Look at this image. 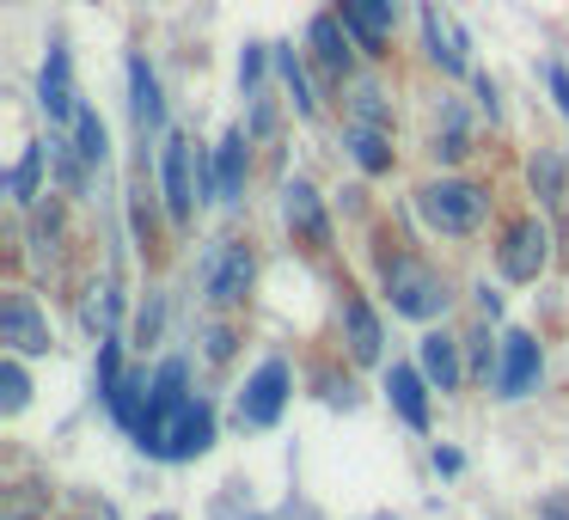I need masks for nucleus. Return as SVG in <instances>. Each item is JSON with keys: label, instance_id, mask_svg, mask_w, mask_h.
<instances>
[{"label": "nucleus", "instance_id": "nucleus-5", "mask_svg": "<svg viewBox=\"0 0 569 520\" xmlns=\"http://www.w3.org/2000/svg\"><path fill=\"white\" fill-rule=\"evenodd\" d=\"M496 258H502V276H508V282H539L545 258H551V227L532 221V214H527V221H515Z\"/></svg>", "mask_w": 569, "mask_h": 520}, {"label": "nucleus", "instance_id": "nucleus-24", "mask_svg": "<svg viewBox=\"0 0 569 520\" xmlns=\"http://www.w3.org/2000/svg\"><path fill=\"white\" fill-rule=\"evenodd\" d=\"M26 398H31V380H26V368H19V356H7L0 361V410L13 417V410H26Z\"/></svg>", "mask_w": 569, "mask_h": 520}, {"label": "nucleus", "instance_id": "nucleus-13", "mask_svg": "<svg viewBox=\"0 0 569 520\" xmlns=\"http://www.w3.org/2000/svg\"><path fill=\"white\" fill-rule=\"evenodd\" d=\"M349 19H337V13H319L312 19V31H307V43H312V56H319V68L331 80H343L349 74Z\"/></svg>", "mask_w": 569, "mask_h": 520}, {"label": "nucleus", "instance_id": "nucleus-9", "mask_svg": "<svg viewBox=\"0 0 569 520\" xmlns=\"http://www.w3.org/2000/svg\"><path fill=\"white\" fill-rule=\"evenodd\" d=\"M282 221H288V233L307 239V246H331V221H325V209H319V190L300 184V178L282 190Z\"/></svg>", "mask_w": 569, "mask_h": 520}, {"label": "nucleus", "instance_id": "nucleus-16", "mask_svg": "<svg viewBox=\"0 0 569 520\" xmlns=\"http://www.w3.org/2000/svg\"><path fill=\"white\" fill-rule=\"evenodd\" d=\"M214 197L221 202L246 197V129H233V136L214 148Z\"/></svg>", "mask_w": 569, "mask_h": 520}, {"label": "nucleus", "instance_id": "nucleus-11", "mask_svg": "<svg viewBox=\"0 0 569 520\" xmlns=\"http://www.w3.org/2000/svg\"><path fill=\"white\" fill-rule=\"evenodd\" d=\"M190 166H197V153H190L184 136L166 141V209H172V221H190V209H197V184H190Z\"/></svg>", "mask_w": 569, "mask_h": 520}, {"label": "nucleus", "instance_id": "nucleus-17", "mask_svg": "<svg viewBox=\"0 0 569 520\" xmlns=\"http://www.w3.org/2000/svg\"><path fill=\"white\" fill-rule=\"evenodd\" d=\"M129 104H136V123H141V136L166 123V104H160V80H153V68L141 62V56H136V62H129Z\"/></svg>", "mask_w": 569, "mask_h": 520}, {"label": "nucleus", "instance_id": "nucleus-1", "mask_svg": "<svg viewBox=\"0 0 569 520\" xmlns=\"http://www.w3.org/2000/svg\"><path fill=\"white\" fill-rule=\"evenodd\" d=\"M136 434H141V447L160 453V459H197V453H209V441H214V410L202 404L197 392L178 398V404H148V417H141Z\"/></svg>", "mask_w": 569, "mask_h": 520}, {"label": "nucleus", "instance_id": "nucleus-20", "mask_svg": "<svg viewBox=\"0 0 569 520\" xmlns=\"http://www.w3.org/2000/svg\"><path fill=\"white\" fill-rule=\"evenodd\" d=\"M422 373H429L441 392H453V386H459V343H453V337H441V331L422 337Z\"/></svg>", "mask_w": 569, "mask_h": 520}, {"label": "nucleus", "instance_id": "nucleus-22", "mask_svg": "<svg viewBox=\"0 0 569 520\" xmlns=\"http://www.w3.org/2000/svg\"><path fill=\"white\" fill-rule=\"evenodd\" d=\"M349 123H361V129H392V104H386V92L373 87V80H356V87H349Z\"/></svg>", "mask_w": 569, "mask_h": 520}, {"label": "nucleus", "instance_id": "nucleus-6", "mask_svg": "<svg viewBox=\"0 0 569 520\" xmlns=\"http://www.w3.org/2000/svg\"><path fill=\"white\" fill-rule=\"evenodd\" d=\"M282 404H288V368L282 361H263L258 373L246 380V392H239V429H270L276 417H282Z\"/></svg>", "mask_w": 569, "mask_h": 520}, {"label": "nucleus", "instance_id": "nucleus-21", "mask_svg": "<svg viewBox=\"0 0 569 520\" xmlns=\"http://www.w3.org/2000/svg\"><path fill=\"white\" fill-rule=\"evenodd\" d=\"M429 148H435V160H466V153H471V136H466V111H459L453 99L441 104V117H435V141H429Z\"/></svg>", "mask_w": 569, "mask_h": 520}, {"label": "nucleus", "instance_id": "nucleus-31", "mask_svg": "<svg viewBox=\"0 0 569 520\" xmlns=\"http://www.w3.org/2000/svg\"><path fill=\"white\" fill-rule=\"evenodd\" d=\"M545 87H551V99H557V111L569 117V68L563 62H545Z\"/></svg>", "mask_w": 569, "mask_h": 520}, {"label": "nucleus", "instance_id": "nucleus-14", "mask_svg": "<svg viewBox=\"0 0 569 520\" xmlns=\"http://www.w3.org/2000/svg\"><path fill=\"white\" fill-rule=\"evenodd\" d=\"M386 392H392V410L410 429H429V386H422L417 368H392L386 373Z\"/></svg>", "mask_w": 569, "mask_h": 520}, {"label": "nucleus", "instance_id": "nucleus-25", "mask_svg": "<svg viewBox=\"0 0 569 520\" xmlns=\"http://www.w3.org/2000/svg\"><path fill=\"white\" fill-rule=\"evenodd\" d=\"M276 68H282V80H288V92H295V104H300V117H312V111H319V99H312V87H307V74H300V62H295V50H276Z\"/></svg>", "mask_w": 569, "mask_h": 520}, {"label": "nucleus", "instance_id": "nucleus-3", "mask_svg": "<svg viewBox=\"0 0 569 520\" xmlns=\"http://www.w3.org/2000/svg\"><path fill=\"white\" fill-rule=\"evenodd\" d=\"M386 294H392V307L405 312V319H435V312H447L441 276H435L429 263H417V258H392V263H386Z\"/></svg>", "mask_w": 569, "mask_h": 520}, {"label": "nucleus", "instance_id": "nucleus-15", "mask_svg": "<svg viewBox=\"0 0 569 520\" xmlns=\"http://www.w3.org/2000/svg\"><path fill=\"white\" fill-rule=\"evenodd\" d=\"M392 7H398V0H343V19L356 26V38H361V50H368V56H380L386 31H392Z\"/></svg>", "mask_w": 569, "mask_h": 520}, {"label": "nucleus", "instance_id": "nucleus-4", "mask_svg": "<svg viewBox=\"0 0 569 520\" xmlns=\"http://www.w3.org/2000/svg\"><path fill=\"white\" fill-rule=\"evenodd\" d=\"M251 270H258V263H251V251L233 246V239H221V246L202 251V294H209L214 307H233V300H246Z\"/></svg>", "mask_w": 569, "mask_h": 520}, {"label": "nucleus", "instance_id": "nucleus-8", "mask_svg": "<svg viewBox=\"0 0 569 520\" xmlns=\"http://www.w3.org/2000/svg\"><path fill=\"white\" fill-rule=\"evenodd\" d=\"M532 380H539V343L527 331H508L502 337V368H496V392L502 398H527Z\"/></svg>", "mask_w": 569, "mask_h": 520}, {"label": "nucleus", "instance_id": "nucleus-27", "mask_svg": "<svg viewBox=\"0 0 569 520\" xmlns=\"http://www.w3.org/2000/svg\"><path fill=\"white\" fill-rule=\"evenodd\" d=\"M532 190H539L545 202H563V166H557V153H539V160H532Z\"/></svg>", "mask_w": 569, "mask_h": 520}, {"label": "nucleus", "instance_id": "nucleus-19", "mask_svg": "<svg viewBox=\"0 0 569 520\" xmlns=\"http://www.w3.org/2000/svg\"><path fill=\"white\" fill-rule=\"evenodd\" d=\"M148 398H153V380H148V373H123V380H117V392L104 398V404H111V417L123 422V429H141V417H148L141 404H148Z\"/></svg>", "mask_w": 569, "mask_h": 520}, {"label": "nucleus", "instance_id": "nucleus-33", "mask_svg": "<svg viewBox=\"0 0 569 520\" xmlns=\"http://www.w3.org/2000/svg\"><path fill=\"white\" fill-rule=\"evenodd\" d=\"M153 520H178V514H153Z\"/></svg>", "mask_w": 569, "mask_h": 520}, {"label": "nucleus", "instance_id": "nucleus-23", "mask_svg": "<svg viewBox=\"0 0 569 520\" xmlns=\"http://www.w3.org/2000/svg\"><path fill=\"white\" fill-rule=\"evenodd\" d=\"M349 153H356L361 172H392V148H386V129H361V123H349Z\"/></svg>", "mask_w": 569, "mask_h": 520}, {"label": "nucleus", "instance_id": "nucleus-30", "mask_svg": "<svg viewBox=\"0 0 569 520\" xmlns=\"http://www.w3.org/2000/svg\"><path fill=\"white\" fill-rule=\"evenodd\" d=\"M117 380H123V373H117V337H104V349H99V392L111 398Z\"/></svg>", "mask_w": 569, "mask_h": 520}, {"label": "nucleus", "instance_id": "nucleus-18", "mask_svg": "<svg viewBox=\"0 0 569 520\" xmlns=\"http://www.w3.org/2000/svg\"><path fill=\"white\" fill-rule=\"evenodd\" d=\"M343 331L356 361H380V319L368 312V300H343Z\"/></svg>", "mask_w": 569, "mask_h": 520}, {"label": "nucleus", "instance_id": "nucleus-7", "mask_svg": "<svg viewBox=\"0 0 569 520\" xmlns=\"http://www.w3.org/2000/svg\"><path fill=\"white\" fill-rule=\"evenodd\" d=\"M0 343L13 349V356H50V324L38 319V307L26 294H13L0 307Z\"/></svg>", "mask_w": 569, "mask_h": 520}, {"label": "nucleus", "instance_id": "nucleus-28", "mask_svg": "<svg viewBox=\"0 0 569 520\" xmlns=\"http://www.w3.org/2000/svg\"><path fill=\"white\" fill-rule=\"evenodd\" d=\"M74 129H80V160L99 166V160H104V123H99V111H80Z\"/></svg>", "mask_w": 569, "mask_h": 520}, {"label": "nucleus", "instance_id": "nucleus-29", "mask_svg": "<svg viewBox=\"0 0 569 520\" xmlns=\"http://www.w3.org/2000/svg\"><path fill=\"white\" fill-rule=\"evenodd\" d=\"M270 43H246V56H239V87L246 92H258V80H263V62H270Z\"/></svg>", "mask_w": 569, "mask_h": 520}, {"label": "nucleus", "instance_id": "nucleus-2", "mask_svg": "<svg viewBox=\"0 0 569 520\" xmlns=\"http://www.w3.org/2000/svg\"><path fill=\"white\" fill-rule=\"evenodd\" d=\"M417 209H422V221H429L435 233H471L490 202H483V190L466 184V178H441V184L417 190Z\"/></svg>", "mask_w": 569, "mask_h": 520}, {"label": "nucleus", "instance_id": "nucleus-26", "mask_svg": "<svg viewBox=\"0 0 569 520\" xmlns=\"http://www.w3.org/2000/svg\"><path fill=\"white\" fill-rule=\"evenodd\" d=\"M38 172H43V148H26V160L13 166V178H7V190H13L19 202L38 197Z\"/></svg>", "mask_w": 569, "mask_h": 520}, {"label": "nucleus", "instance_id": "nucleus-10", "mask_svg": "<svg viewBox=\"0 0 569 520\" xmlns=\"http://www.w3.org/2000/svg\"><path fill=\"white\" fill-rule=\"evenodd\" d=\"M422 38H429V56L447 68V74H466V31L453 26V13H447L441 0L422 7Z\"/></svg>", "mask_w": 569, "mask_h": 520}, {"label": "nucleus", "instance_id": "nucleus-32", "mask_svg": "<svg viewBox=\"0 0 569 520\" xmlns=\"http://www.w3.org/2000/svg\"><path fill=\"white\" fill-rule=\"evenodd\" d=\"M209 356H214V361H227V356H233V337H227L221 324H214V331H209Z\"/></svg>", "mask_w": 569, "mask_h": 520}, {"label": "nucleus", "instance_id": "nucleus-12", "mask_svg": "<svg viewBox=\"0 0 569 520\" xmlns=\"http://www.w3.org/2000/svg\"><path fill=\"white\" fill-rule=\"evenodd\" d=\"M43 111H50V123H68V117H80L74 104V80H68V50L62 43H50V62H43V87H38Z\"/></svg>", "mask_w": 569, "mask_h": 520}]
</instances>
